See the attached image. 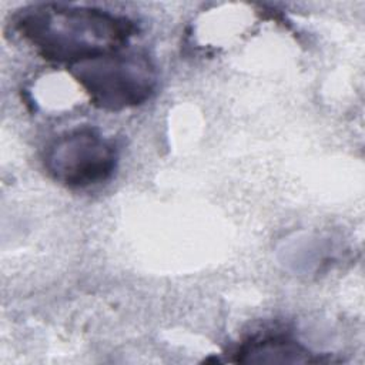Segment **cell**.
I'll use <instances>...</instances> for the list:
<instances>
[{"label":"cell","mask_w":365,"mask_h":365,"mask_svg":"<svg viewBox=\"0 0 365 365\" xmlns=\"http://www.w3.org/2000/svg\"><path fill=\"white\" fill-rule=\"evenodd\" d=\"M117 160L113 140L93 127H77L60 134L47 145L43 157L48 175L68 188H87L107 181Z\"/></svg>","instance_id":"3"},{"label":"cell","mask_w":365,"mask_h":365,"mask_svg":"<svg viewBox=\"0 0 365 365\" xmlns=\"http://www.w3.org/2000/svg\"><path fill=\"white\" fill-rule=\"evenodd\" d=\"M238 354L241 362H314L318 361L312 354L294 339L284 335L255 336L245 342Z\"/></svg>","instance_id":"4"},{"label":"cell","mask_w":365,"mask_h":365,"mask_svg":"<svg viewBox=\"0 0 365 365\" xmlns=\"http://www.w3.org/2000/svg\"><path fill=\"white\" fill-rule=\"evenodd\" d=\"M73 78L90 104L108 111L135 107L151 98L157 88L153 61L140 51H115L70 67Z\"/></svg>","instance_id":"2"},{"label":"cell","mask_w":365,"mask_h":365,"mask_svg":"<svg viewBox=\"0 0 365 365\" xmlns=\"http://www.w3.org/2000/svg\"><path fill=\"white\" fill-rule=\"evenodd\" d=\"M13 27L46 60L68 67L124 50L137 31L125 16L60 3L20 9Z\"/></svg>","instance_id":"1"}]
</instances>
